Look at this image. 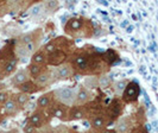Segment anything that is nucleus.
<instances>
[{"label": "nucleus", "mask_w": 158, "mask_h": 133, "mask_svg": "<svg viewBox=\"0 0 158 133\" xmlns=\"http://www.w3.org/2000/svg\"><path fill=\"white\" fill-rule=\"evenodd\" d=\"M18 64H19V60L17 58V56H15V57H12L11 60H8V61L2 63V65H1V70H2V73H4L5 77L12 76V75L16 73L17 68H18Z\"/></svg>", "instance_id": "17"}, {"label": "nucleus", "mask_w": 158, "mask_h": 133, "mask_svg": "<svg viewBox=\"0 0 158 133\" xmlns=\"http://www.w3.org/2000/svg\"><path fill=\"white\" fill-rule=\"evenodd\" d=\"M23 132L24 133H38L40 131L37 130V128H35L33 126L31 125V124H26V125L24 126V128H23Z\"/></svg>", "instance_id": "31"}, {"label": "nucleus", "mask_w": 158, "mask_h": 133, "mask_svg": "<svg viewBox=\"0 0 158 133\" xmlns=\"http://www.w3.org/2000/svg\"><path fill=\"white\" fill-rule=\"evenodd\" d=\"M1 118H2V113H1V110H0V120H1Z\"/></svg>", "instance_id": "36"}, {"label": "nucleus", "mask_w": 158, "mask_h": 133, "mask_svg": "<svg viewBox=\"0 0 158 133\" xmlns=\"http://www.w3.org/2000/svg\"><path fill=\"white\" fill-rule=\"evenodd\" d=\"M30 80H31V76H30L27 69L25 68V69H19V70H17L16 73L11 76L10 82H11V86H13L15 88H18V87H20L22 85H24L25 82H27V81H30Z\"/></svg>", "instance_id": "13"}, {"label": "nucleus", "mask_w": 158, "mask_h": 133, "mask_svg": "<svg viewBox=\"0 0 158 133\" xmlns=\"http://www.w3.org/2000/svg\"><path fill=\"white\" fill-rule=\"evenodd\" d=\"M44 133H58V132H57L56 130H54V128H48V130H47V131H45Z\"/></svg>", "instance_id": "34"}, {"label": "nucleus", "mask_w": 158, "mask_h": 133, "mask_svg": "<svg viewBox=\"0 0 158 133\" xmlns=\"http://www.w3.org/2000/svg\"><path fill=\"white\" fill-rule=\"evenodd\" d=\"M76 92L77 89L73 87H62L57 88L54 90V98L56 102H60L67 107H73L75 106V100H76Z\"/></svg>", "instance_id": "3"}, {"label": "nucleus", "mask_w": 158, "mask_h": 133, "mask_svg": "<svg viewBox=\"0 0 158 133\" xmlns=\"http://www.w3.org/2000/svg\"><path fill=\"white\" fill-rule=\"evenodd\" d=\"M55 102V98H54V90H50V92H47V93H43L38 98L37 100V108L42 110H48L52 103Z\"/></svg>", "instance_id": "15"}, {"label": "nucleus", "mask_w": 158, "mask_h": 133, "mask_svg": "<svg viewBox=\"0 0 158 133\" xmlns=\"http://www.w3.org/2000/svg\"><path fill=\"white\" fill-rule=\"evenodd\" d=\"M11 94L6 90H0V106H4V103L10 99Z\"/></svg>", "instance_id": "30"}, {"label": "nucleus", "mask_w": 158, "mask_h": 133, "mask_svg": "<svg viewBox=\"0 0 158 133\" xmlns=\"http://www.w3.org/2000/svg\"><path fill=\"white\" fill-rule=\"evenodd\" d=\"M27 71H29V74H30V76L31 78H35L38 77L40 74H43L44 71L47 70V65H37V64H33V63H30L29 65H27Z\"/></svg>", "instance_id": "22"}, {"label": "nucleus", "mask_w": 158, "mask_h": 133, "mask_svg": "<svg viewBox=\"0 0 158 133\" xmlns=\"http://www.w3.org/2000/svg\"><path fill=\"white\" fill-rule=\"evenodd\" d=\"M89 124H90L92 130L93 131H98V132H101L103 130H106L107 126L111 125V123H110L107 115L105 114V112H103L102 114H99L96 117L89 119Z\"/></svg>", "instance_id": "11"}, {"label": "nucleus", "mask_w": 158, "mask_h": 133, "mask_svg": "<svg viewBox=\"0 0 158 133\" xmlns=\"http://www.w3.org/2000/svg\"><path fill=\"white\" fill-rule=\"evenodd\" d=\"M83 86L86 87L87 89H94V88H98L99 87V81H98V77L95 76H88L86 80H85V83Z\"/></svg>", "instance_id": "29"}, {"label": "nucleus", "mask_w": 158, "mask_h": 133, "mask_svg": "<svg viewBox=\"0 0 158 133\" xmlns=\"http://www.w3.org/2000/svg\"><path fill=\"white\" fill-rule=\"evenodd\" d=\"M2 110H4V113H5L6 117H15V115H17V113L19 112L20 108L17 106V103L15 102L13 98H12V95H11L10 99L4 103Z\"/></svg>", "instance_id": "20"}, {"label": "nucleus", "mask_w": 158, "mask_h": 133, "mask_svg": "<svg viewBox=\"0 0 158 133\" xmlns=\"http://www.w3.org/2000/svg\"><path fill=\"white\" fill-rule=\"evenodd\" d=\"M31 63L37 65H48V54L44 51L43 48H40L33 55L31 56Z\"/></svg>", "instance_id": "21"}, {"label": "nucleus", "mask_w": 158, "mask_h": 133, "mask_svg": "<svg viewBox=\"0 0 158 133\" xmlns=\"http://www.w3.org/2000/svg\"><path fill=\"white\" fill-rule=\"evenodd\" d=\"M99 133H118L115 130H111V128H106V130H103V131H101V132Z\"/></svg>", "instance_id": "33"}, {"label": "nucleus", "mask_w": 158, "mask_h": 133, "mask_svg": "<svg viewBox=\"0 0 158 133\" xmlns=\"http://www.w3.org/2000/svg\"><path fill=\"white\" fill-rule=\"evenodd\" d=\"M43 39V31L42 29H35L33 31L26 32L20 35L18 38L16 39L17 44L19 45H25L27 43H31V42H36V40H42Z\"/></svg>", "instance_id": "9"}, {"label": "nucleus", "mask_w": 158, "mask_h": 133, "mask_svg": "<svg viewBox=\"0 0 158 133\" xmlns=\"http://www.w3.org/2000/svg\"><path fill=\"white\" fill-rule=\"evenodd\" d=\"M139 95H140L139 85L135 81H130L126 88H125V90H124V93H123V96L120 99L124 103H133L138 100Z\"/></svg>", "instance_id": "5"}, {"label": "nucleus", "mask_w": 158, "mask_h": 133, "mask_svg": "<svg viewBox=\"0 0 158 133\" xmlns=\"http://www.w3.org/2000/svg\"><path fill=\"white\" fill-rule=\"evenodd\" d=\"M54 74H55L56 82H60V81H67V80L71 78L73 75L75 74V71H74V68L70 64V62H67L60 67H56L54 69Z\"/></svg>", "instance_id": "8"}, {"label": "nucleus", "mask_w": 158, "mask_h": 133, "mask_svg": "<svg viewBox=\"0 0 158 133\" xmlns=\"http://www.w3.org/2000/svg\"><path fill=\"white\" fill-rule=\"evenodd\" d=\"M87 118V112L85 106H73L69 110V115H68V121H77Z\"/></svg>", "instance_id": "16"}, {"label": "nucleus", "mask_w": 158, "mask_h": 133, "mask_svg": "<svg viewBox=\"0 0 158 133\" xmlns=\"http://www.w3.org/2000/svg\"><path fill=\"white\" fill-rule=\"evenodd\" d=\"M11 95H12L13 100H15V102H16L17 106H18L19 108H23L24 106H25V105L29 102V100H30V96H31V95H29V94L22 93V92L16 93V94H11Z\"/></svg>", "instance_id": "24"}, {"label": "nucleus", "mask_w": 158, "mask_h": 133, "mask_svg": "<svg viewBox=\"0 0 158 133\" xmlns=\"http://www.w3.org/2000/svg\"><path fill=\"white\" fill-rule=\"evenodd\" d=\"M98 81H99V87L102 88V89H107V88H110L112 86V78L110 76H107L106 74L99 76Z\"/></svg>", "instance_id": "28"}, {"label": "nucleus", "mask_w": 158, "mask_h": 133, "mask_svg": "<svg viewBox=\"0 0 158 133\" xmlns=\"http://www.w3.org/2000/svg\"><path fill=\"white\" fill-rule=\"evenodd\" d=\"M17 89H18L19 92H22V93H25V94H29V95L36 94V93H38L40 90H43V88H40L33 80H30V81L25 82L24 85H22L20 87H18Z\"/></svg>", "instance_id": "19"}, {"label": "nucleus", "mask_w": 158, "mask_h": 133, "mask_svg": "<svg viewBox=\"0 0 158 133\" xmlns=\"http://www.w3.org/2000/svg\"><path fill=\"white\" fill-rule=\"evenodd\" d=\"M128 82H130L128 80H119V81L113 83V92H114L117 98L120 99L123 96V93H124L126 86L128 85Z\"/></svg>", "instance_id": "23"}, {"label": "nucleus", "mask_w": 158, "mask_h": 133, "mask_svg": "<svg viewBox=\"0 0 158 133\" xmlns=\"http://www.w3.org/2000/svg\"><path fill=\"white\" fill-rule=\"evenodd\" d=\"M43 15H45V8H44V5L43 2H40V4H35L33 7L30 10V16L32 18H40Z\"/></svg>", "instance_id": "26"}, {"label": "nucleus", "mask_w": 158, "mask_h": 133, "mask_svg": "<svg viewBox=\"0 0 158 133\" xmlns=\"http://www.w3.org/2000/svg\"><path fill=\"white\" fill-rule=\"evenodd\" d=\"M1 65H2V64H1V63H0V69H1Z\"/></svg>", "instance_id": "37"}, {"label": "nucleus", "mask_w": 158, "mask_h": 133, "mask_svg": "<svg viewBox=\"0 0 158 133\" xmlns=\"http://www.w3.org/2000/svg\"><path fill=\"white\" fill-rule=\"evenodd\" d=\"M64 32L73 38H89L93 36L94 25L83 17H73L64 25Z\"/></svg>", "instance_id": "1"}, {"label": "nucleus", "mask_w": 158, "mask_h": 133, "mask_svg": "<svg viewBox=\"0 0 158 133\" xmlns=\"http://www.w3.org/2000/svg\"><path fill=\"white\" fill-rule=\"evenodd\" d=\"M88 133H95V132H94V131H93V132H88Z\"/></svg>", "instance_id": "38"}, {"label": "nucleus", "mask_w": 158, "mask_h": 133, "mask_svg": "<svg viewBox=\"0 0 158 133\" xmlns=\"http://www.w3.org/2000/svg\"><path fill=\"white\" fill-rule=\"evenodd\" d=\"M123 110H124V102L121 101V99L115 98L110 102V105L105 110V114L107 115L110 123L112 124V123L117 121L119 118H121Z\"/></svg>", "instance_id": "4"}, {"label": "nucleus", "mask_w": 158, "mask_h": 133, "mask_svg": "<svg viewBox=\"0 0 158 133\" xmlns=\"http://www.w3.org/2000/svg\"><path fill=\"white\" fill-rule=\"evenodd\" d=\"M89 45L85 48H81L74 51V54L70 57V64L74 68L75 74H80V75H86L88 74V69H89V64H90V60H92V55L95 51V48L88 49Z\"/></svg>", "instance_id": "2"}, {"label": "nucleus", "mask_w": 158, "mask_h": 133, "mask_svg": "<svg viewBox=\"0 0 158 133\" xmlns=\"http://www.w3.org/2000/svg\"><path fill=\"white\" fill-rule=\"evenodd\" d=\"M102 58H103V61L111 67L112 64H114L115 61H118L119 60V55L114 51V50L110 49V50H107L106 52H103L102 54Z\"/></svg>", "instance_id": "25"}, {"label": "nucleus", "mask_w": 158, "mask_h": 133, "mask_svg": "<svg viewBox=\"0 0 158 133\" xmlns=\"http://www.w3.org/2000/svg\"><path fill=\"white\" fill-rule=\"evenodd\" d=\"M29 124H31L35 128L40 130L42 127L47 125L48 123V115H47V110H35L30 114L29 117Z\"/></svg>", "instance_id": "7"}, {"label": "nucleus", "mask_w": 158, "mask_h": 133, "mask_svg": "<svg viewBox=\"0 0 158 133\" xmlns=\"http://www.w3.org/2000/svg\"><path fill=\"white\" fill-rule=\"evenodd\" d=\"M69 110L70 107H67L60 102H54L52 106L47 110L49 115L56 118L61 121H68V115H69Z\"/></svg>", "instance_id": "6"}, {"label": "nucleus", "mask_w": 158, "mask_h": 133, "mask_svg": "<svg viewBox=\"0 0 158 133\" xmlns=\"http://www.w3.org/2000/svg\"><path fill=\"white\" fill-rule=\"evenodd\" d=\"M130 133H148V131L145 130V127L143 125H139V126H137V127H133Z\"/></svg>", "instance_id": "32"}, {"label": "nucleus", "mask_w": 158, "mask_h": 133, "mask_svg": "<svg viewBox=\"0 0 158 133\" xmlns=\"http://www.w3.org/2000/svg\"><path fill=\"white\" fill-rule=\"evenodd\" d=\"M93 99V94L92 92L87 89L85 86H80V88L76 92V100H75V105L77 106H85L92 101Z\"/></svg>", "instance_id": "14"}, {"label": "nucleus", "mask_w": 158, "mask_h": 133, "mask_svg": "<svg viewBox=\"0 0 158 133\" xmlns=\"http://www.w3.org/2000/svg\"><path fill=\"white\" fill-rule=\"evenodd\" d=\"M71 57L70 54L65 52L63 50H56L54 52L48 55V65H54V67H60L64 63H67V58Z\"/></svg>", "instance_id": "10"}, {"label": "nucleus", "mask_w": 158, "mask_h": 133, "mask_svg": "<svg viewBox=\"0 0 158 133\" xmlns=\"http://www.w3.org/2000/svg\"><path fill=\"white\" fill-rule=\"evenodd\" d=\"M132 130V120L130 117H121L117 120L115 131L118 133H130Z\"/></svg>", "instance_id": "18"}, {"label": "nucleus", "mask_w": 158, "mask_h": 133, "mask_svg": "<svg viewBox=\"0 0 158 133\" xmlns=\"http://www.w3.org/2000/svg\"><path fill=\"white\" fill-rule=\"evenodd\" d=\"M43 5L45 8V15L54 13L57 8L60 7V2L56 0H49V1H43Z\"/></svg>", "instance_id": "27"}, {"label": "nucleus", "mask_w": 158, "mask_h": 133, "mask_svg": "<svg viewBox=\"0 0 158 133\" xmlns=\"http://www.w3.org/2000/svg\"><path fill=\"white\" fill-rule=\"evenodd\" d=\"M40 88H45V87H49L51 85L56 83V77L55 74H54V70L52 69H47L43 74H40L38 77H36L33 80Z\"/></svg>", "instance_id": "12"}, {"label": "nucleus", "mask_w": 158, "mask_h": 133, "mask_svg": "<svg viewBox=\"0 0 158 133\" xmlns=\"http://www.w3.org/2000/svg\"><path fill=\"white\" fill-rule=\"evenodd\" d=\"M5 78V75H4V73H2V70L0 69V81H2Z\"/></svg>", "instance_id": "35"}]
</instances>
